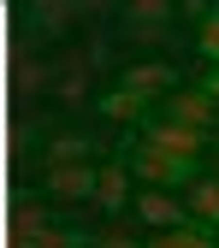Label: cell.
Returning a JSON list of instances; mask_svg holds the SVG:
<instances>
[{
	"mask_svg": "<svg viewBox=\"0 0 219 248\" xmlns=\"http://www.w3.org/2000/svg\"><path fill=\"white\" fill-rule=\"evenodd\" d=\"M160 248H219L207 231H196V225H178V231H166V236H154Z\"/></svg>",
	"mask_w": 219,
	"mask_h": 248,
	"instance_id": "8fae6325",
	"label": "cell"
},
{
	"mask_svg": "<svg viewBox=\"0 0 219 248\" xmlns=\"http://www.w3.org/2000/svg\"><path fill=\"white\" fill-rule=\"evenodd\" d=\"M136 219L142 225H154V231H178V225H190V213H184V201L178 195H160V189H142L136 195Z\"/></svg>",
	"mask_w": 219,
	"mask_h": 248,
	"instance_id": "3957f363",
	"label": "cell"
},
{
	"mask_svg": "<svg viewBox=\"0 0 219 248\" xmlns=\"http://www.w3.org/2000/svg\"><path fill=\"white\" fill-rule=\"evenodd\" d=\"M124 89H131L136 101L166 95V89H172V65H131V71H124Z\"/></svg>",
	"mask_w": 219,
	"mask_h": 248,
	"instance_id": "ba28073f",
	"label": "cell"
},
{
	"mask_svg": "<svg viewBox=\"0 0 219 248\" xmlns=\"http://www.w3.org/2000/svg\"><path fill=\"white\" fill-rule=\"evenodd\" d=\"M166 18H172V6H160V0H136V6H131V24H148L142 36H160L154 24H166Z\"/></svg>",
	"mask_w": 219,
	"mask_h": 248,
	"instance_id": "7c38bea8",
	"label": "cell"
},
{
	"mask_svg": "<svg viewBox=\"0 0 219 248\" xmlns=\"http://www.w3.org/2000/svg\"><path fill=\"white\" fill-rule=\"evenodd\" d=\"M6 248H83V236H77V231H59V225L42 219L30 236H18V242H6Z\"/></svg>",
	"mask_w": 219,
	"mask_h": 248,
	"instance_id": "9c48e42d",
	"label": "cell"
},
{
	"mask_svg": "<svg viewBox=\"0 0 219 248\" xmlns=\"http://www.w3.org/2000/svg\"><path fill=\"white\" fill-rule=\"evenodd\" d=\"M184 213H190V219H196V231H219V183L213 177H196L190 183V189H184Z\"/></svg>",
	"mask_w": 219,
	"mask_h": 248,
	"instance_id": "5b68a950",
	"label": "cell"
},
{
	"mask_svg": "<svg viewBox=\"0 0 219 248\" xmlns=\"http://www.w3.org/2000/svg\"><path fill=\"white\" fill-rule=\"evenodd\" d=\"M202 53L219 65V12H207V18H202Z\"/></svg>",
	"mask_w": 219,
	"mask_h": 248,
	"instance_id": "5bb4252c",
	"label": "cell"
},
{
	"mask_svg": "<svg viewBox=\"0 0 219 248\" xmlns=\"http://www.w3.org/2000/svg\"><path fill=\"white\" fill-rule=\"evenodd\" d=\"M53 166H89V142L83 136H59L53 142Z\"/></svg>",
	"mask_w": 219,
	"mask_h": 248,
	"instance_id": "4fadbf2b",
	"label": "cell"
},
{
	"mask_svg": "<svg viewBox=\"0 0 219 248\" xmlns=\"http://www.w3.org/2000/svg\"><path fill=\"white\" fill-rule=\"evenodd\" d=\"M213 148H219V124H213Z\"/></svg>",
	"mask_w": 219,
	"mask_h": 248,
	"instance_id": "e0dca14e",
	"label": "cell"
},
{
	"mask_svg": "<svg viewBox=\"0 0 219 248\" xmlns=\"http://www.w3.org/2000/svg\"><path fill=\"white\" fill-rule=\"evenodd\" d=\"M101 112H107V118H142V112H148V101H136L131 89H113V95L101 101Z\"/></svg>",
	"mask_w": 219,
	"mask_h": 248,
	"instance_id": "30bf717a",
	"label": "cell"
},
{
	"mask_svg": "<svg viewBox=\"0 0 219 248\" xmlns=\"http://www.w3.org/2000/svg\"><path fill=\"white\" fill-rule=\"evenodd\" d=\"M48 195L89 201V195H95V166H48Z\"/></svg>",
	"mask_w": 219,
	"mask_h": 248,
	"instance_id": "8992f818",
	"label": "cell"
},
{
	"mask_svg": "<svg viewBox=\"0 0 219 248\" xmlns=\"http://www.w3.org/2000/svg\"><path fill=\"white\" fill-rule=\"evenodd\" d=\"M95 248H142V242H131V236H118V231H113V236H101Z\"/></svg>",
	"mask_w": 219,
	"mask_h": 248,
	"instance_id": "9a60e30c",
	"label": "cell"
},
{
	"mask_svg": "<svg viewBox=\"0 0 219 248\" xmlns=\"http://www.w3.org/2000/svg\"><path fill=\"white\" fill-rule=\"evenodd\" d=\"M131 171H142V183L148 189H190V183L202 177V166H190V160H172V154H160V148H142L136 142V154H131Z\"/></svg>",
	"mask_w": 219,
	"mask_h": 248,
	"instance_id": "6da1fadb",
	"label": "cell"
},
{
	"mask_svg": "<svg viewBox=\"0 0 219 248\" xmlns=\"http://www.w3.org/2000/svg\"><path fill=\"white\" fill-rule=\"evenodd\" d=\"M207 101H213V107H219V71H213V77H207Z\"/></svg>",
	"mask_w": 219,
	"mask_h": 248,
	"instance_id": "2e32d148",
	"label": "cell"
},
{
	"mask_svg": "<svg viewBox=\"0 0 219 248\" xmlns=\"http://www.w3.org/2000/svg\"><path fill=\"white\" fill-rule=\"evenodd\" d=\"M95 201L101 213H124V201H131V166H118V160H107V166H95Z\"/></svg>",
	"mask_w": 219,
	"mask_h": 248,
	"instance_id": "277c9868",
	"label": "cell"
},
{
	"mask_svg": "<svg viewBox=\"0 0 219 248\" xmlns=\"http://www.w3.org/2000/svg\"><path fill=\"white\" fill-rule=\"evenodd\" d=\"M142 148H160V154H172V160H202V148H207V130H190V124H172V118H160V124H142Z\"/></svg>",
	"mask_w": 219,
	"mask_h": 248,
	"instance_id": "7a4b0ae2",
	"label": "cell"
},
{
	"mask_svg": "<svg viewBox=\"0 0 219 248\" xmlns=\"http://www.w3.org/2000/svg\"><path fill=\"white\" fill-rule=\"evenodd\" d=\"M172 124L207 130V124H219V107L207 101V89H178V95H172Z\"/></svg>",
	"mask_w": 219,
	"mask_h": 248,
	"instance_id": "52a82bcc",
	"label": "cell"
},
{
	"mask_svg": "<svg viewBox=\"0 0 219 248\" xmlns=\"http://www.w3.org/2000/svg\"><path fill=\"white\" fill-rule=\"evenodd\" d=\"M213 183H219V171H213Z\"/></svg>",
	"mask_w": 219,
	"mask_h": 248,
	"instance_id": "ac0fdd59",
	"label": "cell"
}]
</instances>
